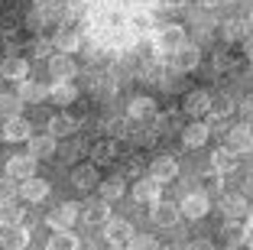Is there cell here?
<instances>
[{"label":"cell","mask_w":253,"mask_h":250,"mask_svg":"<svg viewBox=\"0 0 253 250\" xmlns=\"http://www.w3.org/2000/svg\"><path fill=\"white\" fill-rule=\"evenodd\" d=\"M185 46V30L179 23H166V26H156V52H175Z\"/></svg>","instance_id":"6da1fadb"},{"label":"cell","mask_w":253,"mask_h":250,"mask_svg":"<svg viewBox=\"0 0 253 250\" xmlns=\"http://www.w3.org/2000/svg\"><path fill=\"white\" fill-rule=\"evenodd\" d=\"M7 176L13 179V182H30V179H36V156L30 153H16L7 159Z\"/></svg>","instance_id":"7a4b0ae2"},{"label":"cell","mask_w":253,"mask_h":250,"mask_svg":"<svg viewBox=\"0 0 253 250\" xmlns=\"http://www.w3.org/2000/svg\"><path fill=\"white\" fill-rule=\"evenodd\" d=\"M149 176L156 179V182H172V179L179 176V162H175V156H169V153L153 156V162H149Z\"/></svg>","instance_id":"3957f363"},{"label":"cell","mask_w":253,"mask_h":250,"mask_svg":"<svg viewBox=\"0 0 253 250\" xmlns=\"http://www.w3.org/2000/svg\"><path fill=\"white\" fill-rule=\"evenodd\" d=\"M163 195V182H156L153 176H143L140 182H133V201H140V205H156V201Z\"/></svg>","instance_id":"277c9868"},{"label":"cell","mask_w":253,"mask_h":250,"mask_svg":"<svg viewBox=\"0 0 253 250\" xmlns=\"http://www.w3.org/2000/svg\"><path fill=\"white\" fill-rule=\"evenodd\" d=\"M78 208H82V205H75V201H62L59 208L49 211V228H52V231H68L75 224V218L82 214Z\"/></svg>","instance_id":"5b68a950"},{"label":"cell","mask_w":253,"mask_h":250,"mask_svg":"<svg viewBox=\"0 0 253 250\" xmlns=\"http://www.w3.org/2000/svg\"><path fill=\"white\" fill-rule=\"evenodd\" d=\"M0 137L3 140H10V143H30L33 140V127H30V120L26 117H13V120H3V127H0Z\"/></svg>","instance_id":"8992f818"},{"label":"cell","mask_w":253,"mask_h":250,"mask_svg":"<svg viewBox=\"0 0 253 250\" xmlns=\"http://www.w3.org/2000/svg\"><path fill=\"white\" fill-rule=\"evenodd\" d=\"M208 195H205V192H188L185 199L179 201V211H182V218H205V214H208Z\"/></svg>","instance_id":"52a82bcc"},{"label":"cell","mask_w":253,"mask_h":250,"mask_svg":"<svg viewBox=\"0 0 253 250\" xmlns=\"http://www.w3.org/2000/svg\"><path fill=\"white\" fill-rule=\"evenodd\" d=\"M104 237H107L111 247H126L136 234H133V224H130V221H107L104 224Z\"/></svg>","instance_id":"ba28073f"},{"label":"cell","mask_w":253,"mask_h":250,"mask_svg":"<svg viewBox=\"0 0 253 250\" xmlns=\"http://www.w3.org/2000/svg\"><path fill=\"white\" fill-rule=\"evenodd\" d=\"M0 75H3L7 81L23 85V81H30V62L20 59V55H7V59L0 62Z\"/></svg>","instance_id":"9c48e42d"},{"label":"cell","mask_w":253,"mask_h":250,"mask_svg":"<svg viewBox=\"0 0 253 250\" xmlns=\"http://www.w3.org/2000/svg\"><path fill=\"white\" fill-rule=\"evenodd\" d=\"M211 95L208 91H201V88H195V91H188L185 95V101H182V110H185L188 117H201V114H211Z\"/></svg>","instance_id":"30bf717a"},{"label":"cell","mask_w":253,"mask_h":250,"mask_svg":"<svg viewBox=\"0 0 253 250\" xmlns=\"http://www.w3.org/2000/svg\"><path fill=\"white\" fill-rule=\"evenodd\" d=\"M221 211L227 214V221H247L253 208H250V201H247V195H224Z\"/></svg>","instance_id":"8fae6325"},{"label":"cell","mask_w":253,"mask_h":250,"mask_svg":"<svg viewBox=\"0 0 253 250\" xmlns=\"http://www.w3.org/2000/svg\"><path fill=\"white\" fill-rule=\"evenodd\" d=\"M227 147H231L234 153H247V150H253V127H247V124L227 127Z\"/></svg>","instance_id":"7c38bea8"},{"label":"cell","mask_w":253,"mask_h":250,"mask_svg":"<svg viewBox=\"0 0 253 250\" xmlns=\"http://www.w3.org/2000/svg\"><path fill=\"white\" fill-rule=\"evenodd\" d=\"M149 218H153L156 228H172V224L182 218V211H179V205H172V201H156V205L149 208Z\"/></svg>","instance_id":"4fadbf2b"},{"label":"cell","mask_w":253,"mask_h":250,"mask_svg":"<svg viewBox=\"0 0 253 250\" xmlns=\"http://www.w3.org/2000/svg\"><path fill=\"white\" fill-rule=\"evenodd\" d=\"M52 46L59 55H72V52H78V46H82V36H78V30H72V26H59L52 36Z\"/></svg>","instance_id":"5bb4252c"},{"label":"cell","mask_w":253,"mask_h":250,"mask_svg":"<svg viewBox=\"0 0 253 250\" xmlns=\"http://www.w3.org/2000/svg\"><path fill=\"white\" fill-rule=\"evenodd\" d=\"M201 62V49L195 43H185L175 55H172V65H175V72H192V68H198Z\"/></svg>","instance_id":"9a60e30c"},{"label":"cell","mask_w":253,"mask_h":250,"mask_svg":"<svg viewBox=\"0 0 253 250\" xmlns=\"http://www.w3.org/2000/svg\"><path fill=\"white\" fill-rule=\"evenodd\" d=\"M237 166H240V159H237V153H234L231 147H217L214 153H211V169H214V172H221V176L234 172Z\"/></svg>","instance_id":"2e32d148"},{"label":"cell","mask_w":253,"mask_h":250,"mask_svg":"<svg viewBox=\"0 0 253 250\" xmlns=\"http://www.w3.org/2000/svg\"><path fill=\"white\" fill-rule=\"evenodd\" d=\"M49 75H52L55 81H72L75 75H78V65H75L72 55H52V59H49Z\"/></svg>","instance_id":"e0dca14e"},{"label":"cell","mask_w":253,"mask_h":250,"mask_svg":"<svg viewBox=\"0 0 253 250\" xmlns=\"http://www.w3.org/2000/svg\"><path fill=\"white\" fill-rule=\"evenodd\" d=\"M208 137H211V130H208V124H188V127H182V143H185L188 150H198V147H205L208 143Z\"/></svg>","instance_id":"ac0fdd59"},{"label":"cell","mask_w":253,"mask_h":250,"mask_svg":"<svg viewBox=\"0 0 253 250\" xmlns=\"http://www.w3.org/2000/svg\"><path fill=\"white\" fill-rule=\"evenodd\" d=\"M78 130V120L72 117V114H52V120H49V133H52L55 140H62V137H72V133Z\"/></svg>","instance_id":"d6986e66"},{"label":"cell","mask_w":253,"mask_h":250,"mask_svg":"<svg viewBox=\"0 0 253 250\" xmlns=\"http://www.w3.org/2000/svg\"><path fill=\"white\" fill-rule=\"evenodd\" d=\"M72 185H75V189H84V192H88L91 185H101V176H97V166H94V162L78 166V169L72 172Z\"/></svg>","instance_id":"ffe728a7"},{"label":"cell","mask_w":253,"mask_h":250,"mask_svg":"<svg viewBox=\"0 0 253 250\" xmlns=\"http://www.w3.org/2000/svg\"><path fill=\"white\" fill-rule=\"evenodd\" d=\"M23 211L26 208L20 205V201H0V228L7 231V228H20V221H23Z\"/></svg>","instance_id":"44dd1931"},{"label":"cell","mask_w":253,"mask_h":250,"mask_svg":"<svg viewBox=\"0 0 253 250\" xmlns=\"http://www.w3.org/2000/svg\"><path fill=\"white\" fill-rule=\"evenodd\" d=\"M126 114H130L133 120L156 117V101H153V98H146V95H140V98H133V101L126 104Z\"/></svg>","instance_id":"7402d4cb"},{"label":"cell","mask_w":253,"mask_h":250,"mask_svg":"<svg viewBox=\"0 0 253 250\" xmlns=\"http://www.w3.org/2000/svg\"><path fill=\"white\" fill-rule=\"evenodd\" d=\"M224 241H227V247H240L244 241H250V228H247V221H227L221 228Z\"/></svg>","instance_id":"603a6c76"},{"label":"cell","mask_w":253,"mask_h":250,"mask_svg":"<svg viewBox=\"0 0 253 250\" xmlns=\"http://www.w3.org/2000/svg\"><path fill=\"white\" fill-rule=\"evenodd\" d=\"M30 156H36V159H49V156H55V137L52 133H33L30 140Z\"/></svg>","instance_id":"cb8c5ba5"},{"label":"cell","mask_w":253,"mask_h":250,"mask_svg":"<svg viewBox=\"0 0 253 250\" xmlns=\"http://www.w3.org/2000/svg\"><path fill=\"white\" fill-rule=\"evenodd\" d=\"M114 159H117V140H97L91 147V162L94 166H107Z\"/></svg>","instance_id":"d4e9b609"},{"label":"cell","mask_w":253,"mask_h":250,"mask_svg":"<svg viewBox=\"0 0 253 250\" xmlns=\"http://www.w3.org/2000/svg\"><path fill=\"white\" fill-rule=\"evenodd\" d=\"M0 244H3V250H23L26 244H30V231L23 228H7L3 234H0Z\"/></svg>","instance_id":"484cf974"},{"label":"cell","mask_w":253,"mask_h":250,"mask_svg":"<svg viewBox=\"0 0 253 250\" xmlns=\"http://www.w3.org/2000/svg\"><path fill=\"white\" fill-rule=\"evenodd\" d=\"M16 95H20L23 104H39L42 98H49V88H45V85H39V81H23Z\"/></svg>","instance_id":"4316f807"},{"label":"cell","mask_w":253,"mask_h":250,"mask_svg":"<svg viewBox=\"0 0 253 250\" xmlns=\"http://www.w3.org/2000/svg\"><path fill=\"white\" fill-rule=\"evenodd\" d=\"M126 179L124 176H111V179H104V182L97 185V189H101V201H107V205H111V201H117L120 195H124V189H126Z\"/></svg>","instance_id":"83f0119b"},{"label":"cell","mask_w":253,"mask_h":250,"mask_svg":"<svg viewBox=\"0 0 253 250\" xmlns=\"http://www.w3.org/2000/svg\"><path fill=\"white\" fill-rule=\"evenodd\" d=\"M20 195L26 201H42L49 195V182L45 179H30V182H20Z\"/></svg>","instance_id":"f1b7e54d"},{"label":"cell","mask_w":253,"mask_h":250,"mask_svg":"<svg viewBox=\"0 0 253 250\" xmlns=\"http://www.w3.org/2000/svg\"><path fill=\"white\" fill-rule=\"evenodd\" d=\"M82 218L88 221V224H107V221H111V205H107V201H91V205H84Z\"/></svg>","instance_id":"f546056e"},{"label":"cell","mask_w":253,"mask_h":250,"mask_svg":"<svg viewBox=\"0 0 253 250\" xmlns=\"http://www.w3.org/2000/svg\"><path fill=\"white\" fill-rule=\"evenodd\" d=\"M49 98H52V104H75L78 88H75L72 81H55L52 88H49Z\"/></svg>","instance_id":"4dcf8cb0"},{"label":"cell","mask_w":253,"mask_h":250,"mask_svg":"<svg viewBox=\"0 0 253 250\" xmlns=\"http://www.w3.org/2000/svg\"><path fill=\"white\" fill-rule=\"evenodd\" d=\"M45 250H78V237L72 231H55L45 244Z\"/></svg>","instance_id":"1f68e13d"},{"label":"cell","mask_w":253,"mask_h":250,"mask_svg":"<svg viewBox=\"0 0 253 250\" xmlns=\"http://www.w3.org/2000/svg\"><path fill=\"white\" fill-rule=\"evenodd\" d=\"M221 36L231 39V43H237V39H244V43H247V20H240V16L227 20V23L221 26Z\"/></svg>","instance_id":"d6a6232c"},{"label":"cell","mask_w":253,"mask_h":250,"mask_svg":"<svg viewBox=\"0 0 253 250\" xmlns=\"http://www.w3.org/2000/svg\"><path fill=\"white\" fill-rule=\"evenodd\" d=\"M20 110H23L20 95H0V117H3V120L20 117Z\"/></svg>","instance_id":"836d02e7"},{"label":"cell","mask_w":253,"mask_h":250,"mask_svg":"<svg viewBox=\"0 0 253 250\" xmlns=\"http://www.w3.org/2000/svg\"><path fill=\"white\" fill-rule=\"evenodd\" d=\"M211 114L214 117H231L234 114V98H227V95H221V98H214V104H211Z\"/></svg>","instance_id":"e575fe53"},{"label":"cell","mask_w":253,"mask_h":250,"mask_svg":"<svg viewBox=\"0 0 253 250\" xmlns=\"http://www.w3.org/2000/svg\"><path fill=\"white\" fill-rule=\"evenodd\" d=\"M172 130H182L179 114H156V133H172Z\"/></svg>","instance_id":"d590c367"},{"label":"cell","mask_w":253,"mask_h":250,"mask_svg":"<svg viewBox=\"0 0 253 250\" xmlns=\"http://www.w3.org/2000/svg\"><path fill=\"white\" fill-rule=\"evenodd\" d=\"M52 49H55V46H52V39H36V43L30 46V52L36 55V59H52V55H49Z\"/></svg>","instance_id":"8d00e7d4"},{"label":"cell","mask_w":253,"mask_h":250,"mask_svg":"<svg viewBox=\"0 0 253 250\" xmlns=\"http://www.w3.org/2000/svg\"><path fill=\"white\" fill-rule=\"evenodd\" d=\"M126 250H159V247H156V241H153L149 234H136L133 241L126 244Z\"/></svg>","instance_id":"74e56055"},{"label":"cell","mask_w":253,"mask_h":250,"mask_svg":"<svg viewBox=\"0 0 253 250\" xmlns=\"http://www.w3.org/2000/svg\"><path fill=\"white\" fill-rule=\"evenodd\" d=\"M124 179H133V182H140L143 179V166H140V159H126L124 162V172H120Z\"/></svg>","instance_id":"f35d334b"},{"label":"cell","mask_w":253,"mask_h":250,"mask_svg":"<svg viewBox=\"0 0 253 250\" xmlns=\"http://www.w3.org/2000/svg\"><path fill=\"white\" fill-rule=\"evenodd\" d=\"M16 199V182L10 176L0 179V201H13Z\"/></svg>","instance_id":"ab89813d"},{"label":"cell","mask_w":253,"mask_h":250,"mask_svg":"<svg viewBox=\"0 0 253 250\" xmlns=\"http://www.w3.org/2000/svg\"><path fill=\"white\" fill-rule=\"evenodd\" d=\"M214 68H217V72L234 68V55H227V52H214Z\"/></svg>","instance_id":"60d3db41"},{"label":"cell","mask_w":253,"mask_h":250,"mask_svg":"<svg viewBox=\"0 0 253 250\" xmlns=\"http://www.w3.org/2000/svg\"><path fill=\"white\" fill-rule=\"evenodd\" d=\"M205 189L208 192H221V172H214V169L205 172Z\"/></svg>","instance_id":"b9f144b4"},{"label":"cell","mask_w":253,"mask_h":250,"mask_svg":"<svg viewBox=\"0 0 253 250\" xmlns=\"http://www.w3.org/2000/svg\"><path fill=\"white\" fill-rule=\"evenodd\" d=\"M205 124H208V130H211V133H221V130H224V120H221V117H214V114H208V120H205ZM224 133H227V130H224Z\"/></svg>","instance_id":"7bdbcfd3"},{"label":"cell","mask_w":253,"mask_h":250,"mask_svg":"<svg viewBox=\"0 0 253 250\" xmlns=\"http://www.w3.org/2000/svg\"><path fill=\"white\" fill-rule=\"evenodd\" d=\"M107 127H111L114 137H126V133H130V130H126V120H111Z\"/></svg>","instance_id":"ee69618b"},{"label":"cell","mask_w":253,"mask_h":250,"mask_svg":"<svg viewBox=\"0 0 253 250\" xmlns=\"http://www.w3.org/2000/svg\"><path fill=\"white\" fill-rule=\"evenodd\" d=\"M159 3H163V7H169V10H182L188 0H159Z\"/></svg>","instance_id":"f6af8a7d"},{"label":"cell","mask_w":253,"mask_h":250,"mask_svg":"<svg viewBox=\"0 0 253 250\" xmlns=\"http://www.w3.org/2000/svg\"><path fill=\"white\" fill-rule=\"evenodd\" d=\"M188 250H214V247H211L208 241H198V244H192V247H188Z\"/></svg>","instance_id":"bcb514c9"},{"label":"cell","mask_w":253,"mask_h":250,"mask_svg":"<svg viewBox=\"0 0 253 250\" xmlns=\"http://www.w3.org/2000/svg\"><path fill=\"white\" fill-rule=\"evenodd\" d=\"M244 49H247V55H250V59H253V33H250V36H247V43H244Z\"/></svg>","instance_id":"7dc6e473"},{"label":"cell","mask_w":253,"mask_h":250,"mask_svg":"<svg viewBox=\"0 0 253 250\" xmlns=\"http://www.w3.org/2000/svg\"><path fill=\"white\" fill-rule=\"evenodd\" d=\"M208 7H224V3H234V0H205Z\"/></svg>","instance_id":"c3c4849f"},{"label":"cell","mask_w":253,"mask_h":250,"mask_svg":"<svg viewBox=\"0 0 253 250\" xmlns=\"http://www.w3.org/2000/svg\"><path fill=\"white\" fill-rule=\"evenodd\" d=\"M59 0H36V7H55Z\"/></svg>","instance_id":"681fc988"},{"label":"cell","mask_w":253,"mask_h":250,"mask_svg":"<svg viewBox=\"0 0 253 250\" xmlns=\"http://www.w3.org/2000/svg\"><path fill=\"white\" fill-rule=\"evenodd\" d=\"M247 228H250V234H253V211H250V218H247Z\"/></svg>","instance_id":"f907efd6"},{"label":"cell","mask_w":253,"mask_h":250,"mask_svg":"<svg viewBox=\"0 0 253 250\" xmlns=\"http://www.w3.org/2000/svg\"><path fill=\"white\" fill-rule=\"evenodd\" d=\"M221 250H240V247H221Z\"/></svg>","instance_id":"816d5d0a"},{"label":"cell","mask_w":253,"mask_h":250,"mask_svg":"<svg viewBox=\"0 0 253 250\" xmlns=\"http://www.w3.org/2000/svg\"><path fill=\"white\" fill-rule=\"evenodd\" d=\"M247 244H250V250H253V234H250V241H247Z\"/></svg>","instance_id":"f5cc1de1"},{"label":"cell","mask_w":253,"mask_h":250,"mask_svg":"<svg viewBox=\"0 0 253 250\" xmlns=\"http://www.w3.org/2000/svg\"><path fill=\"white\" fill-rule=\"evenodd\" d=\"M107 250H124V247H107Z\"/></svg>","instance_id":"db71d44e"},{"label":"cell","mask_w":253,"mask_h":250,"mask_svg":"<svg viewBox=\"0 0 253 250\" xmlns=\"http://www.w3.org/2000/svg\"><path fill=\"white\" fill-rule=\"evenodd\" d=\"M250 26H253V10H250Z\"/></svg>","instance_id":"11a10c76"},{"label":"cell","mask_w":253,"mask_h":250,"mask_svg":"<svg viewBox=\"0 0 253 250\" xmlns=\"http://www.w3.org/2000/svg\"><path fill=\"white\" fill-rule=\"evenodd\" d=\"M0 140H3V137H0Z\"/></svg>","instance_id":"9f6ffc18"}]
</instances>
